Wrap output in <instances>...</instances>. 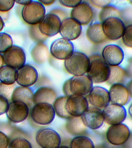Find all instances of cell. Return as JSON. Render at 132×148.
I'll use <instances>...</instances> for the list:
<instances>
[{"mask_svg":"<svg viewBox=\"0 0 132 148\" xmlns=\"http://www.w3.org/2000/svg\"><path fill=\"white\" fill-rule=\"evenodd\" d=\"M93 83L87 75L74 76L67 80L63 86V91L67 97L75 95L85 96L89 94Z\"/></svg>","mask_w":132,"mask_h":148,"instance_id":"cell-1","label":"cell"},{"mask_svg":"<svg viewBox=\"0 0 132 148\" xmlns=\"http://www.w3.org/2000/svg\"><path fill=\"white\" fill-rule=\"evenodd\" d=\"M89 58L90 65L87 75L93 83L106 82L109 77L110 66L100 55L94 54Z\"/></svg>","mask_w":132,"mask_h":148,"instance_id":"cell-2","label":"cell"},{"mask_svg":"<svg viewBox=\"0 0 132 148\" xmlns=\"http://www.w3.org/2000/svg\"><path fill=\"white\" fill-rule=\"evenodd\" d=\"M90 65L89 58L82 52L74 51L65 60L64 66L67 72L74 76H82L87 73Z\"/></svg>","mask_w":132,"mask_h":148,"instance_id":"cell-3","label":"cell"},{"mask_svg":"<svg viewBox=\"0 0 132 148\" xmlns=\"http://www.w3.org/2000/svg\"><path fill=\"white\" fill-rule=\"evenodd\" d=\"M45 6L39 1H31L24 5L22 9V18L27 24L35 25L38 24L46 14Z\"/></svg>","mask_w":132,"mask_h":148,"instance_id":"cell-4","label":"cell"},{"mask_svg":"<svg viewBox=\"0 0 132 148\" xmlns=\"http://www.w3.org/2000/svg\"><path fill=\"white\" fill-rule=\"evenodd\" d=\"M53 106L46 103L35 105L31 111V117L37 124L47 125L52 123L55 116Z\"/></svg>","mask_w":132,"mask_h":148,"instance_id":"cell-5","label":"cell"},{"mask_svg":"<svg viewBox=\"0 0 132 148\" xmlns=\"http://www.w3.org/2000/svg\"><path fill=\"white\" fill-rule=\"evenodd\" d=\"M106 138L111 144L120 146L128 141L131 135L129 127L123 123L111 125L106 132Z\"/></svg>","mask_w":132,"mask_h":148,"instance_id":"cell-6","label":"cell"},{"mask_svg":"<svg viewBox=\"0 0 132 148\" xmlns=\"http://www.w3.org/2000/svg\"><path fill=\"white\" fill-rule=\"evenodd\" d=\"M36 142L42 148H59L61 138L58 133L49 128H42L37 132Z\"/></svg>","mask_w":132,"mask_h":148,"instance_id":"cell-7","label":"cell"},{"mask_svg":"<svg viewBox=\"0 0 132 148\" xmlns=\"http://www.w3.org/2000/svg\"><path fill=\"white\" fill-rule=\"evenodd\" d=\"M102 24L104 34L108 40L116 41L122 38L126 26L121 18H108Z\"/></svg>","mask_w":132,"mask_h":148,"instance_id":"cell-8","label":"cell"},{"mask_svg":"<svg viewBox=\"0 0 132 148\" xmlns=\"http://www.w3.org/2000/svg\"><path fill=\"white\" fill-rule=\"evenodd\" d=\"M2 56L4 64L17 70L24 66L26 61L25 52L18 46H12Z\"/></svg>","mask_w":132,"mask_h":148,"instance_id":"cell-9","label":"cell"},{"mask_svg":"<svg viewBox=\"0 0 132 148\" xmlns=\"http://www.w3.org/2000/svg\"><path fill=\"white\" fill-rule=\"evenodd\" d=\"M50 51L51 55L59 60H65L74 52V46L71 41L63 38H59L51 45Z\"/></svg>","mask_w":132,"mask_h":148,"instance_id":"cell-10","label":"cell"},{"mask_svg":"<svg viewBox=\"0 0 132 148\" xmlns=\"http://www.w3.org/2000/svg\"><path fill=\"white\" fill-rule=\"evenodd\" d=\"M89 108V102L85 96L72 95L67 98L66 111L72 117H81Z\"/></svg>","mask_w":132,"mask_h":148,"instance_id":"cell-11","label":"cell"},{"mask_svg":"<svg viewBox=\"0 0 132 148\" xmlns=\"http://www.w3.org/2000/svg\"><path fill=\"white\" fill-rule=\"evenodd\" d=\"M102 111L104 121L111 125L122 123L127 117L126 108L120 105L109 104Z\"/></svg>","mask_w":132,"mask_h":148,"instance_id":"cell-12","label":"cell"},{"mask_svg":"<svg viewBox=\"0 0 132 148\" xmlns=\"http://www.w3.org/2000/svg\"><path fill=\"white\" fill-rule=\"evenodd\" d=\"M81 118L86 127L93 130L101 128L105 121L103 111L92 106L89 107Z\"/></svg>","mask_w":132,"mask_h":148,"instance_id":"cell-13","label":"cell"},{"mask_svg":"<svg viewBox=\"0 0 132 148\" xmlns=\"http://www.w3.org/2000/svg\"><path fill=\"white\" fill-rule=\"evenodd\" d=\"M102 57L110 66H120L124 58V53L120 46L111 44L107 45L103 48Z\"/></svg>","mask_w":132,"mask_h":148,"instance_id":"cell-14","label":"cell"},{"mask_svg":"<svg viewBox=\"0 0 132 148\" xmlns=\"http://www.w3.org/2000/svg\"><path fill=\"white\" fill-rule=\"evenodd\" d=\"M61 21L53 14H46L38 24L39 30L44 35L47 37L56 35L60 32Z\"/></svg>","mask_w":132,"mask_h":148,"instance_id":"cell-15","label":"cell"},{"mask_svg":"<svg viewBox=\"0 0 132 148\" xmlns=\"http://www.w3.org/2000/svg\"><path fill=\"white\" fill-rule=\"evenodd\" d=\"M82 30V25L74 18L69 17L61 21L59 33L62 38L71 41L80 36Z\"/></svg>","mask_w":132,"mask_h":148,"instance_id":"cell-16","label":"cell"},{"mask_svg":"<svg viewBox=\"0 0 132 148\" xmlns=\"http://www.w3.org/2000/svg\"><path fill=\"white\" fill-rule=\"evenodd\" d=\"M39 77L37 69L30 64H25L17 70L16 83L20 86L30 87L38 82Z\"/></svg>","mask_w":132,"mask_h":148,"instance_id":"cell-17","label":"cell"},{"mask_svg":"<svg viewBox=\"0 0 132 148\" xmlns=\"http://www.w3.org/2000/svg\"><path fill=\"white\" fill-rule=\"evenodd\" d=\"M70 17L74 18L82 25L90 24L94 16L93 10L91 6L85 1L82 2L72 9Z\"/></svg>","mask_w":132,"mask_h":148,"instance_id":"cell-18","label":"cell"},{"mask_svg":"<svg viewBox=\"0 0 132 148\" xmlns=\"http://www.w3.org/2000/svg\"><path fill=\"white\" fill-rule=\"evenodd\" d=\"M29 106L22 102H11L6 114L11 122L19 123L24 121L28 116Z\"/></svg>","mask_w":132,"mask_h":148,"instance_id":"cell-19","label":"cell"},{"mask_svg":"<svg viewBox=\"0 0 132 148\" xmlns=\"http://www.w3.org/2000/svg\"><path fill=\"white\" fill-rule=\"evenodd\" d=\"M88 100L92 106L104 109L110 102L109 91L102 87H93L88 95Z\"/></svg>","mask_w":132,"mask_h":148,"instance_id":"cell-20","label":"cell"},{"mask_svg":"<svg viewBox=\"0 0 132 148\" xmlns=\"http://www.w3.org/2000/svg\"><path fill=\"white\" fill-rule=\"evenodd\" d=\"M111 104L124 106L129 100L130 92L126 86L122 84H115L111 86L109 91Z\"/></svg>","mask_w":132,"mask_h":148,"instance_id":"cell-21","label":"cell"},{"mask_svg":"<svg viewBox=\"0 0 132 148\" xmlns=\"http://www.w3.org/2000/svg\"><path fill=\"white\" fill-rule=\"evenodd\" d=\"M86 35L88 40L94 45H100L108 40L100 22L91 23L87 29Z\"/></svg>","mask_w":132,"mask_h":148,"instance_id":"cell-22","label":"cell"},{"mask_svg":"<svg viewBox=\"0 0 132 148\" xmlns=\"http://www.w3.org/2000/svg\"><path fill=\"white\" fill-rule=\"evenodd\" d=\"M56 99V92L53 89L43 86L39 88L34 93L33 103L34 105L41 103L52 105Z\"/></svg>","mask_w":132,"mask_h":148,"instance_id":"cell-23","label":"cell"},{"mask_svg":"<svg viewBox=\"0 0 132 148\" xmlns=\"http://www.w3.org/2000/svg\"><path fill=\"white\" fill-rule=\"evenodd\" d=\"M34 93L32 90L26 87H16L13 92L11 102H22L28 106L33 103Z\"/></svg>","mask_w":132,"mask_h":148,"instance_id":"cell-24","label":"cell"},{"mask_svg":"<svg viewBox=\"0 0 132 148\" xmlns=\"http://www.w3.org/2000/svg\"><path fill=\"white\" fill-rule=\"evenodd\" d=\"M66 129L69 134L75 136H83L86 132V127L81 117H72L66 123Z\"/></svg>","mask_w":132,"mask_h":148,"instance_id":"cell-25","label":"cell"},{"mask_svg":"<svg viewBox=\"0 0 132 148\" xmlns=\"http://www.w3.org/2000/svg\"><path fill=\"white\" fill-rule=\"evenodd\" d=\"M31 56L35 62L39 64H42L48 58V49L45 44L38 43L32 49Z\"/></svg>","mask_w":132,"mask_h":148,"instance_id":"cell-26","label":"cell"},{"mask_svg":"<svg viewBox=\"0 0 132 148\" xmlns=\"http://www.w3.org/2000/svg\"><path fill=\"white\" fill-rule=\"evenodd\" d=\"M109 77L106 83L109 85L119 83L122 84L127 76V72L120 66H110Z\"/></svg>","mask_w":132,"mask_h":148,"instance_id":"cell-27","label":"cell"},{"mask_svg":"<svg viewBox=\"0 0 132 148\" xmlns=\"http://www.w3.org/2000/svg\"><path fill=\"white\" fill-rule=\"evenodd\" d=\"M17 76V70L7 65L0 69V82L8 85L15 84Z\"/></svg>","mask_w":132,"mask_h":148,"instance_id":"cell-28","label":"cell"},{"mask_svg":"<svg viewBox=\"0 0 132 148\" xmlns=\"http://www.w3.org/2000/svg\"><path fill=\"white\" fill-rule=\"evenodd\" d=\"M121 12L118 8L110 4L101 9L98 14L100 23H102L108 18L117 17L120 18Z\"/></svg>","mask_w":132,"mask_h":148,"instance_id":"cell-29","label":"cell"},{"mask_svg":"<svg viewBox=\"0 0 132 148\" xmlns=\"http://www.w3.org/2000/svg\"><path fill=\"white\" fill-rule=\"evenodd\" d=\"M67 98L68 97L66 96L59 97L56 98L53 104L55 114L62 119H68L72 117L66 111V103Z\"/></svg>","mask_w":132,"mask_h":148,"instance_id":"cell-30","label":"cell"},{"mask_svg":"<svg viewBox=\"0 0 132 148\" xmlns=\"http://www.w3.org/2000/svg\"><path fill=\"white\" fill-rule=\"evenodd\" d=\"M70 148H95L91 139L85 136H75L71 142Z\"/></svg>","mask_w":132,"mask_h":148,"instance_id":"cell-31","label":"cell"},{"mask_svg":"<svg viewBox=\"0 0 132 148\" xmlns=\"http://www.w3.org/2000/svg\"><path fill=\"white\" fill-rule=\"evenodd\" d=\"M29 32L30 38L37 43H43L48 38L41 32L38 24L31 25L29 29Z\"/></svg>","mask_w":132,"mask_h":148,"instance_id":"cell-32","label":"cell"},{"mask_svg":"<svg viewBox=\"0 0 132 148\" xmlns=\"http://www.w3.org/2000/svg\"><path fill=\"white\" fill-rule=\"evenodd\" d=\"M12 45L11 37L6 33L0 32V53H4Z\"/></svg>","mask_w":132,"mask_h":148,"instance_id":"cell-33","label":"cell"},{"mask_svg":"<svg viewBox=\"0 0 132 148\" xmlns=\"http://www.w3.org/2000/svg\"><path fill=\"white\" fill-rule=\"evenodd\" d=\"M16 86L15 84L8 85L0 82V96L6 98L9 102H11L12 95Z\"/></svg>","mask_w":132,"mask_h":148,"instance_id":"cell-34","label":"cell"},{"mask_svg":"<svg viewBox=\"0 0 132 148\" xmlns=\"http://www.w3.org/2000/svg\"><path fill=\"white\" fill-rule=\"evenodd\" d=\"M9 148H32V147L31 143L26 139L17 138L11 141Z\"/></svg>","mask_w":132,"mask_h":148,"instance_id":"cell-35","label":"cell"},{"mask_svg":"<svg viewBox=\"0 0 132 148\" xmlns=\"http://www.w3.org/2000/svg\"><path fill=\"white\" fill-rule=\"evenodd\" d=\"M121 39L126 47L132 48V24L126 26Z\"/></svg>","mask_w":132,"mask_h":148,"instance_id":"cell-36","label":"cell"},{"mask_svg":"<svg viewBox=\"0 0 132 148\" xmlns=\"http://www.w3.org/2000/svg\"><path fill=\"white\" fill-rule=\"evenodd\" d=\"M15 1H0V12H8L14 5Z\"/></svg>","mask_w":132,"mask_h":148,"instance_id":"cell-37","label":"cell"},{"mask_svg":"<svg viewBox=\"0 0 132 148\" xmlns=\"http://www.w3.org/2000/svg\"><path fill=\"white\" fill-rule=\"evenodd\" d=\"M89 2L95 8L102 9L106 6L111 4V1L109 0H90Z\"/></svg>","mask_w":132,"mask_h":148,"instance_id":"cell-38","label":"cell"},{"mask_svg":"<svg viewBox=\"0 0 132 148\" xmlns=\"http://www.w3.org/2000/svg\"><path fill=\"white\" fill-rule=\"evenodd\" d=\"M9 105V101L4 97L0 96V115L6 113Z\"/></svg>","mask_w":132,"mask_h":148,"instance_id":"cell-39","label":"cell"},{"mask_svg":"<svg viewBox=\"0 0 132 148\" xmlns=\"http://www.w3.org/2000/svg\"><path fill=\"white\" fill-rule=\"evenodd\" d=\"M59 3L63 6L67 7L68 8H73L76 7L78 5L82 2V1H76V0H72V1H67V0H59Z\"/></svg>","mask_w":132,"mask_h":148,"instance_id":"cell-40","label":"cell"},{"mask_svg":"<svg viewBox=\"0 0 132 148\" xmlns=\"http://www.w3.org/2000/svg\"><path fill=\"white\" fill-rule=\"evenodd\" d=\"M9 140L4 133L0 131V148H8Z\"/></svg>","mask_w":132,"mask_h":148,"instance_id":"cell-41","label":"cell"},{"mask_svg":"<svg viewBox=\"0 0 132 148\" xmlns=\"http://www.w3.org/2000/svg\"><path fill=\"white\" fill-rule=\"evenodd\" d=\"M50 13L53 14L57 16L61 21L67 18V14L63 10L60 9H55L52 10Z\"/></svg>","mask_w":132,"mask_h":148,"instance_id":"cell-42","label":"cell"},{"mask_svg":"<svg viewBox=\"0 0 132 148\" xmlns=\"http://www.w3.org/2000/svg\"><path fill=\"white\" fill-rule=\"evenodd\" d=\"M38 1L44 6L52 5L55 2V0H39Z\"/></svg>","mask_w":132,"mask_h":148,"instance_id":"cell-43","label":"cell"},{"mask_svg":"<svg viewBox=\"0 0 132 148\" xmlns=\"http://www.w3.org/2000/svg\"><path fill=\"white\" fill-rule=\"evenodd\" d=\"M31 1H30V0H20V1H15V2H16L18 4L24 6L28 4Z\"/></svg>","mask_w":132,"mask_h":148,"instance_id":"cell-44","label":"cell"},{"mask_svg":"<svg viewBox=\"0 0 132 148\" xmlns=\"http://www.w3.org/2000/svg\"><path fill=\"white\" fill-rule=\"evenodd\" d=\"M4 26V21L2 17L0 16V32L3 30Z\"/></svg>","mask_w":132,"mask_h":148,"instance_id":"cell-45","label":"cell"},{"mask_svg":"<svg viewBox=\"0 0 132 148\" xmlns=\"http://www.w3.org/2000/svg\"><path fill=\"white\" fill-rule=\"evenodd\" d=\"M0 16L2 17L3 20H5L6 19L8 18V13L0 12Z\"/></svg>","mask_w":132,"mask_h":148,"instance_id":"cell-46","label":"cell"},{"mask_svg":"<svg viewBox=\"0 0 132 148\" xmlns=\"http://www.w3.org/2000/svg\"><path fill=\"white\" fill-rule=\"evenodd\" d=\"M4 61H3V56L0 53V69L4 66Z\"/></svg>","mask_w":132,"mask_h":148,"instance_id":"cell-47","label":"cell"},{"mask_svg":"<svg viewBox=\"0 0 132 148\" xmlns=\"http://www.w3.org/2000/svg\"><path fill=\"white\" fill-rule=\"evenodd\" d=\"M128 113L129 115L131 117L132 119V103L129 107Z\"/></svg>","mask_w":132,"mask_h":148,"instance_id":"cell-48","label":"cell"},{"mask_svg":"<svg viewBox=\"0 0 132 148\" xmlns=\"http://www.w3.org/2000/svg\"><path fill=\"white\" fill-rule=\"evenodd\" d=\"M59 148H70L69 147H66V146H62L60 147Z\"/></svg>","mask_w":132,"mask_h":148,"instance_id":"cell-49","label":"cell"},{"mask_svg":"<svg viewBox=\"0 0 132 148\" xmlns=\"http://www.w3.org/2000/svg\"><path fill=\"white\" fill-rule=\"evenodd\" d=\"M131 96H132V93L131 95Z\"/></svg>","mask_w":132,"mask_h":148,"instance_id":"cell-50","label":"cell"}]
</instances>
